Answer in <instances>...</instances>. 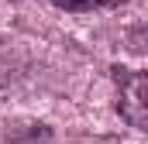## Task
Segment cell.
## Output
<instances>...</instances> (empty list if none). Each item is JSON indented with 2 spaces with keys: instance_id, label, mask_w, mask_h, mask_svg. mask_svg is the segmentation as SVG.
Masks as SVG:
<instances>
[{
  "instance_id": "6da1fadb",
  "label": "cell",
  "mask_w": 148,
  "mask_h": 144,
  "mask_svg": "<svg viewBox=\"0 0 148 144\" xmlns=\"http://www.w3.org/2000/svg\"><path fill=\"white\" fill-rule=\"evenodd\" d=\"M117 110L134 130L148 127V79L141 69L121 72V103H117Z\"/></svg>"
},
{
  "instance_id": "7a4b0ae2",
  "label": "cell",
  "mask_w": 148,
  "mask_h": 144,
  "mask_svg": "<svg viewBox=\"0 0 148 144\" xmlns=\"http://www.w3.org/2000/svg\"><path fill=\"white\" fill-rule=\"evenodd\" d=\"M59 10H69V14H86V10H97V7H117L121 0H52Z\"/></svg>"
}]
</instances>
